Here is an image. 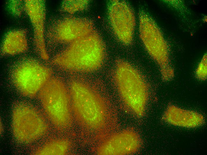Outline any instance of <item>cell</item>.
<instances>
[{"mask_svg":"<svg viewBox=\"0 0 207 155\" xmlns=\"http://www.w3.org/2000/svg\"><path fill=\"white\" fill-rule=\"evenodd\" d=\"M28 48L26 32L18 30L12 31L6 35L2 49L6 54L14 55L26 51Z\"/></svg>","mask_w":207,"mask_h":155,"instance_id":"obj_13","label":"cell"},{"mask_svg":"<svg viewBox=\"0 0 207 155\" xmlns=\"http://www.w3.org/2000/svg\"><path fill=\"white\" fill-rule=\"evenodd\" d=\"M105 51L102 40L94 30L70 43L55 56L51 63L69 72H90L102 66Z\"/></svg>","mask_w":207,"mask_h":155,"instance_id":"obj_1","label":"cell"},{"mask_svg":"<svg viewBox=\"0 0 207 155\" xmlns=\"http://www.w3.org/2000/svg\"><path fill=\"white\" fill-rule=\"evenodd\" d=\"M69 88L72 111L79 122L91 130L103 128L109 112L105 98L94 87L81 80H71Z\"/></svg>","mask_w":207,"mask_h":155,"instance_id":"obj_2","label":"cell"},{"mask_svg":"<svg viewBox=\"0 0 207 155\" xmlns=\"http://www.w3.org/2000/svg\"><path fill=\"white\" fill-rule=\"evenodd\" d=\"M44 111L58 129L69 128L72 121V108L69 91L60 78L51 77L39 92Z\"/></svg>","mask_w":207,"mask_h":155,"instance_id":"obj_3","label":"cell"},{"mask_svg":"<svg viewBox=\"0 0 207 155\" xmlns=\"http://www.w3.org/2000/svg\"><path fill=\"white\" fill-rule=\"evenodd\" d=\"M109 14L115 35L123 43L129 44L132 39L135 25L134 16L131 8L124 1H113Z\"/></svg>","mask_w":207,"mask_h":155,"instance_id":"obj_8","label":"cell"},{"mask_svg":"<svg viewBox=\"0 0 207 155\" xmlns=\"http://www.w3.org/2000/svg\"><path fill=\"white\" fill-rule=\"evenodd\" d=\"M87 3L85 0H66L62 5L63 9L73 14L78 11L83 10Z\"/></svg>","mask_w":207,"mask_h":155,"instance_id":"obj_15","label":"cell"},{"mask_svg":"<svg viewBox=\"0 0 207 155\" xmlns=\"http://www.w3.org/2000/svg\"><path fill=\"white\" fill-rule=\"evenodd\" d=\"M115 80L119 94L126 105L138 116L144 113L148 89L141 75L128 63L117 61Z\"/></svg>","mask_w":207,"mask_h":155,"instance_id":"obj_4","label":"cell"},{"mask_svg":"<svg viewBox=\"0 0 207 155\" xmlns=\"http://www.w3.org/2000/svg\"><path fill=\"white\" fill-rule=\"evenodd\" d=\"M70 141L66 139L51 140L40 148L35 153L39 155H63L68 151Z\"/></svg>","mask_w":207,"mask_h":155,"instance_id":"obj_14","label":"cell"},{"mask_svg":"<svg viewBox=\"0 0 207 155\" xmlns=\"http://www.w3.org/2000/svg\"><path fill=\"white\" fill-rule=\"evenodd\" d=\"M24 6L33 27L34 43L37 50L41 57L47 60L49 56L44 38L46 13L44 2L41 0H26Z\"/></svg>","mask_w":207,"mask_h":155,"instance_id":"obj_9","label":"cell"},{"mask_svg":"<svg viewBox=\"0 0 207 155\" xmlns=\"http://www.w3.org/2000/svg\"><path fill=\"white\" fill-rule=\"evenodd\" d=\"M197 76L201 80H205L207 77V56H204L196 70Z\"/></svg>","mask_w":207,"mask_h":155,"instance_id":"obj_16","label":"cell"},{"mask_svg":"<svg viewBox=\"0 0 207 155\" xmlns=\"http://www.w3.org/2000/svg\"><path fill=\"white\" fill-rule=\"evenodd\" d=\"M139 30L140 37L146 49L160 65L163 80L171 79L174 76V72L169 64L167 45L154 22L143 13L140 15Z\"/></svg>","mask_w":207,"mask_h":155,"instance_id":"obj_6","label":"cell"},{"mask_svg":"<svg viewBox=\"0 0 207 155\" xmlns=\"http://www.w3.org/2000/svg\"><path fill=\"white\" fill-rule=\"evenodd\" d=\"M52 70L38 61L28 59L19 64L13 72V80L23 95L34 97L52 77Z\"/></svg>","mask_w":207,"mask_h":155,"instance_id":"obj_7","label":"cell"},{"mask_svg":"<svg viewBox=\"0 0 207 155\" xmlns=\"http://www.w3.org/2000/svg\"><path fill=\"white\" fill-rule=\"evenodd\" d=\"M140 144L138 135L133 131H123L106 140L97 150L99 155H125L136 152Z\"/></svg>","mask_w":207,"mask_h":155,"instance_id":"obj_10","label":"cell"},{"mask_svg":"<svg viewBox=\"0 0 207 155\" xmlns=\"http://www.w3.org/2000/svg\"><path fill=\"white\" fill-rule=\"evenodd\" d=\"M47 125L41 114L29 104L21 103L13 110L12 128L15 138L28 143L37 139L46 131Z\"/></svg>","mask_w":207,"mask_h":155,"instance_id":"obj_5","label":"cell"},{"mask_svg":"<svg viewBox=\"0 0 207 155\" xmlns=\"http://www.w3.org/2000/svg\"><path fill=\"white\" fill-rule=\"evenodd\" d=\"M164 118L172 125L188 128L197 127L201 125L204 121L203 116L200 114L174 106L168 108Z\"/></svg>","mask_w":207,"mask_h":155,"instance_id":"obj_12","label":"cell"},{"mask_svg":"<svg viewBox=\"0 0 207 155\" xmlns=\"http://www.w3.org/2000/svg\"><path fill=\"white\" fill-rule=\"evenodd\" d=\"M94 30L92 23L87 20L69 17L58 23L51 35L57 41L70 44Z\"/></svg>","mask_w":207,"mask_h":155,"instance_id":"obj_11","label":"cell"}]
</instances>
